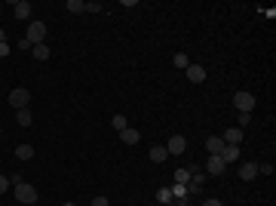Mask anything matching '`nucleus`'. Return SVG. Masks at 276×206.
Wrapping results in <instances>:
<instances>
[{"label":"nucleus","mask_w":276,"mask_h":206,"mask_svg":"<svg viewBox=\"0 0 276 206\" xmlns=\"http://www.w3.org/2000/svg\"><path fill=\"white\" fill-rule=\"evenodd\" d=\"M120 139H123V145H138V142H141V132L132 129V127H126V129L120 132Z\"/></svg>","instance_id":"nucleus-11"},{"label":"nucleus","mask_w":276,"mask_h":206,"mask_svg":"<svg viewBox=\"0 0 276 206\" xmlns=\"http://www.w3.org/2000/svg\"><path fill=\"white\" fill-rule=\"evenodd\" d=\"M233 108H236L239 114H252V108H255V96L246 93V89H239V93L233 96Z\"/></svg>","instance_id":"nucleus-3"},{"label":"nucleus","mask_w":276,"mask_h":206,"mask_svg":"<svg viewBox=\"0 0 276 206\" xmlns=\"http://www.w3.org/2000/svg\"><path fill=\"white\" fill-rule=\"evenodd\" d=\"M111 123H114V129H117V132H123L126 127H129V123H126V117H123V114H117V117H114Z\"/></svg>","instance_id":"nucleus-23"},{"label":"nucleus","mask_w":276,"mask_h":206,"mask_svg":"<svg viewBox=\"0 0 276 206\" xmlns=\"http://www.w3.org/2000/svg\"><path fill=\"white\" fill-rule=\"evenodd\" d=\"M172 203H175V206H187V197H175Z\"/></svg>","instance_id":"nucleus-32"},{"label":"nucleus","mask_w":276,"mask_h":206,"mask_svg":"<svg viewBox=\"0 0 276 206\" xmlns=\"http://www.w3.org/2000/svg\"><path fill=\"white\" fill-rule=\"evenodd\" d=\"M227 169V163L218 154H209V160H206V176H221Z\"/></svg>","instance_id":"nucleus-5"},{"label":"nucleus","mask_w":276,"mask_h":206,"mask_svg":"<svg viewBox=\"0 0 276 206\" xmlns=\"http://www.w3.org/2000/svg\"><path fill=\"white\" fill-rule=\"evenodd\" d=\"M89 206H111V203H108V197H95V200H92Z\"/></svg>","instance_id":"nucleus-28"},{"label":"nucleus","mask_w":276,"mask_h":206,"mask_svg":"<svg viewBox=\"0 0 276 206\" xmlns=\"http://www.w3.org/2000/svg\"><path fill=\"white\" fill-rule=\"evenodd\" d=\"M31 55H34L37 62H46V59H49V47H46V43H37V47L31 50Z\"/></svg>","instance_id":"nucleus-16"},{"label":"nucleus","mask_w":276,"mask_h":206,"mask_svg":"<svg viewBox=\"0 0 276 206\" xmlns=\"http://www.w3.org/2000/svg\"><path fill=\"white\" fill-rule=\"evenodd\" d=\"M147 157H151V163H166L169 151H166V145H154L151 151H147Z\"/></svg>","instance_id":"nucleus-8"},{"label":"nucleus","mask_w":276,"mask_h":206,"mask_svg":"<svg viewBox=\"0 0 276 206\" xmlns=\"http://www.w3.org/2000/svg\"><path fill=\"white\" fill-rule=\"evenodd\" d=\"M19 206H25V203H19Z\"/></svg>","instance_id":"nucleus-35"},{"label":"nucleus","mask_w":276,"mask_h":206,"mask_svg":"<svg viewBox=\"0 0 276 206\" xmlns=\"http://www.w3.org/2000/svg\"><path fill=\"white\" fill-rule=\"evenodd\" d=\"M206 179H209L206 173H197V169H190V185H197V188H203V185H206Z\"/></svg>","instance_id":"nucleus-21"},{"label":"nucleus","mask_w":276,"mask_h":206,"mask_svg":"<svg viewBox=\"0 0 276 206\" xmlns=\"http://www.w3.org/2000/svg\"><path fill=\"white\" fill-rule=\"evenodd\" d=\"M187 80H193V83H203V80H206V68H203V65H190V68H187Z\"/></svg>","instance_id":"nucleus-12"},{"label":"nucleus","mask_w":276,"mask_h":206,"mask_svg":"<svg viewBox=\"0 0 276 206\" xmlns=\"http://www.w3.org/2000/svg\"><path fill=\"white\" fill-rule=\"evenodd\" d=\"M0 40H6V31L3 28H0Z\"/></svg>","instance_id":"nucleus-33"},{"label":"nucleus","mask_w":276,"mask_h":206,"mask_svg":"<svg viewBox=\"0 0 276 206\" xmlns=\"http://www.w3.org/2000/svg\"><path fill=\"white\" fill-rule=\"evenodd\" d=\"M86 13H101V3H86Z\"/></svg>","instance_id":"nucleus-30"},{"label":"nucleus","mask_w":276,"mask_h":206,"mask_svg":"<svg viewBox=\"0 0 276 206\" xmlns=\"http://www.w3.org/2000/svg\"><path fill=\"white\" fill-rule=\"evenodd\" d=\"M243 139H246V129H239V127H230L227 132H221L224 145H243Z\"/></svg>","instance_id":"nucleus-7"},{"label":"nucleus","mask_w":276,"mask_h":206,"mask_svg":"<svg viewBox=\"0 0 276 206\" xmlns=\"http://www.w3.org/2000/svg\"><path fill=\"white\" fill-rule=\"evenodd\" d=\"M9 105H13L16 111H22V108H28L31 105V93L25 86H19V89H13V93H9Z\"/></svg>","instance_id":"nucleus-4"},{"label":"nucleus","mask_w":276,"mask_h":206,"mask_svg":"<svg viewBox=\"0 0 276 206\" xmlns=\"http://www.w3.org/2000/svg\"><path fill=\"white\" fill-rule=\"evenodd\" d=\"M218 157H221L224 163H236V160H239V145H224Z\"/></svg>","instance_id":"nucleus-9"},{"label":"nucleus","mask_w":276,"mask_h":206,"mask_svg":"<svg viewBox=\"0 0 276 206\" xmlns=\"http://www.w3.org/2000/svg\"><path fill=\"white\" fill-rule=\"evenodd\" d=\"M252 123V114H239V129H246Z\"/></svg>","instance_id":"nucleus-25"},{"label":"nucleus","mask_w":276,"mask_h":206,"mask_svg":"<svg viewBox=\"0 0 276 206\" xmlns=\"http://www.w3.org/2000/svg\"><path fill=\"white\" fill-rule=\"evenodd\" d=\"M25 40L31 43V47H37V43H46V25H43V22H31V25H28V34H25Z\"/></svg>","instance_id":"nucleus-2"},{"label":"nucleus","mask_w":276,"mask_h":206,"mask_svg":"<svg viewBox=\"0 0 276 206\" xmlns=\"http://www.w3.org/2000/svg\"><path fill=\"white\" fill-rule=\"evenodd\" d=\"M13 191H16V200H19V203H25V206H34V203H37V188H34V185H28L25 179H22V181H16V185H13Z\"/></svg>","instance_id":"nucleus-1"},{"label":"nucleus","mask_w":276,"mask_h":206,"mask_svg":"<svg viewBox=\"0 0 276 206\" xmlns=\"http://www.w3.org/2000/svg\"><path fill=\"white\" fill-rule=\"evenodd\" d=\"M258 173H264V176H273V166H270V163H258Z\"/></svg>","instance_id":"nucleus-27"},{"label":"nucleus","mask_w":276,"mask_h":206,"mask_svg":"<svg viewBox=\"0 0 276 206\" xmlns=\"http://www.w3.org/2000/svg\"><path fill=\"white\" fill-rule=\"evenodd\" d=\"M68 9L71 13H86V0H68Z\"/></svg>","instance_id":"nucleus-22"},{"label":"nucleus","mask_w":276,"mask_h":206,"mask_svg":"<svg viewBox=\"0 0 276 206\" xmlns=\"http://www.w3.org/2000/svg\"><path fill=\"white\" fill-rule=\"evenodd\" d=\"M172 65L181 68V71H187V68H190V59H187L184 52H175V55H172Z\"/></svg>","instance_id":"nucleus-18"},{"label":"nucleus","mask_w":276,"mask_h":206,"mask_svg":"<svg viewBox=\"0 0 276 206\" xmlns=\"http://www.w3.org/2000/svg\"><path fill=\"white\" fill-rule=\"evenodd\" d=\"M62 206H74V203H62Z\"/></svg>","instance_id":"nucleus-34"},{"label":"nucleus","mask_w":276,"mask_h":206,"mask_svg":"<svg viewBox=\"0 0 276 206\" xmlns=\"http://www.w3.org/2000/svg\"><path fill=\"white\" fill-rule=\"evenodd\" d=\"M16 157H19V160H31V157H34V145H19V148H16Z\"/></svg>","instance_id":"nucleus-19"},{"label":"nucleus","mask_w":276,"mask_h":206,"mask_svg":"<svg viewBox=\"0 0 276 206\" xmlns=\"http://www.w3.org/2000/svg\"><path fill=\"white\" fill-rule=\"evenodd\" d=\"M6 191H9V179L0 176V194H6Z\"/></svg>","instance_id":"nucleus-29"},{"label":"nucleus","mask_w":276,"mask_h":206,"mask_svg":"<svg viewBox=\"0 0 276 206\" xmlns=\"http://www.w3.org/2000/svg\"><path fill=\"white\" fill-rule=\"evenodd\" d=\"M184 148H187V139H184V135H172L169 139V145H166V151H169V157H178V154H184Z\"/></svg>","instance_id":"nucleus-6"},{"label":"nucleus","mask_w":276,"mask_h":206,"mask_svg":"<svg viewBox=\"0 0 276 206\" xmlns=\"http://www.w3.org/2000/svg\"><path fill=\"white\" fill-rule=\"evenodd\" d=\"M187 181H190V169H175V185H187Z\"/></svg>","instance_id":"nucleus-20"},{"label":"nucleus","mask_w":276,"mask_h":206,"mask_svg":"<svg viewBox=\"0 0 276 206\" xmlns=\"http://www.w3.org/2000/svg\"><path fill=\"white\" fill-rule=\"evenodd\" d=\"M13 16L25 22L31 16V3H28V0H16V3H13Z\"/></svg>","instance_id":"nucleus-10"},{"label":"nucleus","mask_w":276,"mask_h":206,"mask_svg":"<svg viewBox=\"0 0 276 206\" xmlns=\"http://www.w3.org/2000/svg\"><path fill=\"white\" fill-rule=\"evenodd\" d=\"M255 176H258V163H243L239 166V179L243 181H252Z\"/></svg>","instance_id":"nucleus-13"},{"label":"nucleus","mask_w":276,"mask_h":206,"mask_svg":"<svg viewBox=\"0 0 276 206\" xmlns=\"http://www.w3.org/2000/svg\"><path fill=\"white\" fill-rule=\"evenodd\" d=\"M203 206H224L221 200H215V197H209V200H203Z\"/></svg>","instance_id":"nucleus-31"},{"label":"nucleus","mask_w":276,"mask_h":206,"mask_svg":"<svg viewBox=\"0 0 276 206\" xmlns=\"http://www.w3.org/2000/svg\"><path fill=\"white\" fill-rule=\"evenodd\" d=\"M9 50H13V47H9L6 40H0V59H6V55H9Z\"/></svg>","instance_id":"nucleus-26"},{"label":"nucleus","mask_w":276,"mask_h":206,"mask_svg":"<svg viewBox=\"0 0 276 206\" xmlns=\"http://www.w3.org/2000/svg\"><path fill=\"white\" fill-rule=\"evenodd\" d=\"M175 197H187V185H172V200Z\"/></svg>","instance_id":"nucleus-24"},{"label":"nucleus","mask_w":276,"mask_h":206,"mask_svg":"<svg viewBox=\"0 0 276 206\" xmlns=\"http://www.w3.org/2000/svg\"><path fill=\"white\" fill-rule=\"evenodd\" d=\"M221 148H224L221 135H209V139H206V151L209 154H221Z\"/></svg>","instance_id":"nucleus-14"},{"label":"nucleus","mask_w":276,"mask_h":206,"mask_svg":"<svg viewBox=\"0 0 276 206\" xmlns=\"http://www.w3.org/2000/svg\"><path fill=\"white\" fill-rule=\"evenodd\" d=\"M16 120H19V127H31L34 123V114H31V108H22V111H16Z\"/></svg>","instance_id":"nucleus-15"},{"label":"nucleus","mask_w":276,"mask_h":206,"mask_svg":"<svg viewBox=\"0 0 276 206\" xmlns=\"http://www.w3.org/2000/svg\"><path fill=\"white\" fill-rule=\"evenodd\" d=\"M154 197H157V203L169 206V203H172V188H157V194H154Z\"/></svg>","instance_id":"nucleus-17"}]
</instances>
